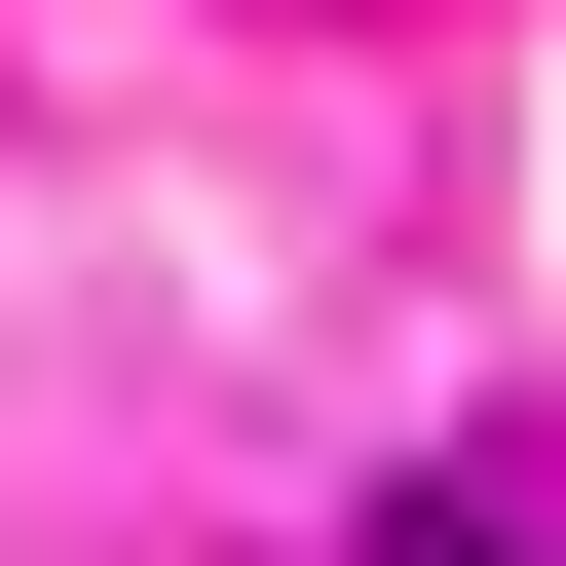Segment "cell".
Here are the masks:
<instances>
[{
  "label": "cell",
  "instance_id": "6da1fadb",
  "mask_svg": "<svg viewBox=\"0 0 566 566\" xmlns=\"http://www.w3.org/2000/svg\"><path fill=\"white\" fill-rule=\"evenodd\" d=\"M416 566H528V528H416Z\"/></svg>",
  "mask_w": 566,
  "mask_h": 566
}]
</instances>
